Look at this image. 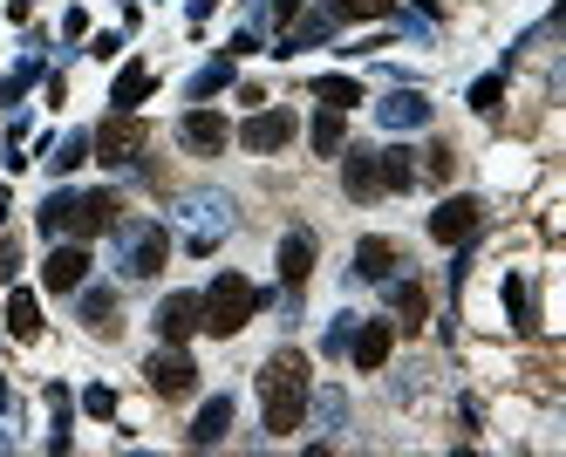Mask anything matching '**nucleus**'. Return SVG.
Wrapping results in <instances>:
<instances>
[{"label":"nucleus","instance_id":"nucleus-1","mask_svg":"<svg viewBox=\"0 0 566 457\" xmlns=\"http://www.w3.org/2000/svg\"><path fill=\"white\" fill-rule=\"evenodd\" d=\"M307 396H314V376H307V355H301V348L266 355V369H260V417H266V437H294V430L307 423Z\"/></svg>","mask_w":566,"mask_h":457},{"label":"nucleus","instance_id":"nucleus-2","mask_svg":"<svg viewBox=\"0 0 566 457\" xmlns=\"http://www.w3.org/2000/svg\"><path fill=\"white\" fill-rule=\"evenodd\" d=\"M116 191H48L35 212V226L48 232V239H96V232L116 226Z\"/></svg>","mask_w":566,"mask_h":457},{"label":"nucleus","instance_id":"nucleus-3","mask_svg":"<svg viewBox=\"0 0 566 457\" xmlns=\"http://www.w3.org/2000/svg\"><path fill=\"white\" fill-rule=\"evenodd\" d=\"M171 226L185 232V253H212L232 226H239V205H232V191H185L178 205H171Z\"/></svg>","mask_w":566,"mask_h":457},{"label":"nucleus","instance_id":"nucleus-4","mask_svg":"<svg viewBox=\"0 0 566 457\" xmlns=\"http://www.w3.org/2000/svg\"><path fill=\"white\" fill-rule=\"evenodd\" d=\"M260 301H266V294L253 287V280H239V273H219V280L198 294V328H205V335H219V342H232V335H239V328L260 314Z\"/></svg>","mask_w":566,"mask_h":457},{"label":"nucleus","instance_id":"nucleus-5","mask_svg":"<svg viewBox=\"0 0 566 457\" xmlns=\"http://www.w3.org/2000/svg\"><path fill=\"white\" fill-rule=\"evenodd\" d=\"M116 232V273L123 280H157V273L171 267V232L157 226V219H123Z\"/></svg>","mask_w":566,"mask_h":457},{"label":"nucleus","instance_id":"nucleus-6","mask_svg":"<svg viewBox=\"0 0 566 457\" xmlns=\"http://www.w3.org/2000/svg\"><path fill=\"white\" fill-rule=\"evenodd\" d=\"M144 144H151V137H144V123H137V116H123V110H116L96 137H89L96 164H110V171H130V164L144 157Z\"/></svg>","mask_w":566,"mask_h":457},{"label":"nucleus","instance_id":"nucleus-7","mask_svg":"<svg viewBox=\"0 0 566 457\" xmlns=\"http://www.w3.org/2000/svg\"><path fill=\"white\" fill-rule=\"evenodd\" d=\"M144 376H151V389L164 396V403H178V396L198 389V362L185 355V342H164L151 362H144Z\"/></svg>","mask_w":566,"mask_h":457},{"label":"nucleus","instance_id":"nucleus-8","mask_svg":"<svg viewBox=\"0 0 566 457\" xmlns=\"http://www.w3.org/2000/svg\"><path fill=\"white\" fill-rule=\"evenodd\" d=\"M478 226H485V205H478V198H464V191L444 198V205L430 212V239H437V246H471Z\"/></svg>","mask_w":566,"mask_h":457},{"label":"nucleus","instance_id":"nucleus-9","mask_svg":"<svg viewBox=\"0 0 566 457\" xmlns=\"http://www.w3.org/2000/svg\"><path fill=\"white\" fill-rule=\"evenodd\" d=\"M82 280H89V253H82V239H55V253L41 260V287H48V294H76Z\"/></svg>","mask_w":566,"mask_h":457},{"label":"nucleus","instance_id":"nucleus-10","mask_svg":"<svg viewBox=\"0 0 566 457\" xmlns=\"http://www.w3.org/2000/svg\"><path fill=\"white\" fill-rule=\"evenodd\" d=\"M178 144H185L191 157H219L232 144V123L219 110H185V123H178Z\"/></svg>","mask_w":566,"mask_h":457},{"label":"nucleus","instance_id":"nucleus-11","mask_svg":"<svg viewBox=\"0 0 566 457\" xmlns=\"http://www.w3.org/2000/svg\"><path fill=\"white\" fill-rule=\"evenodd\" d=\"M239 144H246V151H287V144H294V110H253L246 116V123H239Z\"/></svg>","mask_w":566,"mask_h":457},{"label":"nucleus","instance_id":"nucleus-12","mask_svg":"<svg viewBox=\"0 0 566 457\" xmlns=\"http://www.w3.org/2000/svg\"><path fill=\"white\" fill-rule=\"evenodd\" d=\"M389 348H396V321H362V314H355V335H348L355 369H369V376H376L382 362H389Z\"/></svg>","mask_w":566,"mask_h":457},{"label":"nucleus","instance_id":"nucleus-13","mask_svg":"<svg viewBox=\"0 0 566 457\" xmlns=\"http://www.w3.org/2000/svg\"><path fill=\"white\" fill-rule=\"evenodd\" d=\"M376 123L382 130H423V123H430V96H423V89H389L376 103Z\"/></svg>","mask_w":566,"mask_h":457},{"label":"nucleus","instance_id":"nucleus-14","mask_svg":"<svg viewBox=\"0 0 566 457\" xmlns=\"http://www.w3.org/2000/svg\"><path fill=\"white\" fill-rule=\"evenodd\" d=\"M341 185H348V198H355V205H376V198H382V164H376V151H348V157H341Z\"/></svg>","mask_w":566,"mask_h":457},{"label":"nucleus","instance_id":"nucleus-15","mask_svg":"<svg viewBox=\"0 0 566 457\" xmlns=\"http://www.w3.org/2000/svg\"><path fill=\"white\" fill-rule=\"evenodd\" d=\"M157 335L164 342H191L198 335V294H164L157 301Z\"/></svg>","mask_w":566,"mask_h":457},{"label":"nucleus","instance_id":"nucleus-16","mask_svg":"<svg viewBox=\"0 0 566 457\" xmlns=\"http://www.w3.org/2000/svg\"><path fill=\"white\" fill-rule=\"evenodd\" d=\"M226 430H232V396H212L185 437H191V451H212V444H226Z\"/></svg>","mask_w":566,"mask_h":457},{"label":"nucleus","instance_id":"nucleus-17","mask_svg":"<svg viewBox=\"0 0 566 457\" xmlns=\"http://www.w3.org/2000/svg\"><path fill=\"white\" fill-rule=\"evenodd\" d=\"M396 267H403V253H396V246H389V239H362V246H355V280H396Z\"/></svg>","mask_w":566,"mask_h":457},{"label":"nucleus","instance_id":"nucleus-18","mask_svg":"<svg viewBox=\"0 0 566 457\" xmlns=\"http://www.w3.org/2000/svg\"><path fill=\"white\" fill-rule=\"evenodd\" d=\"M307 273H314V232H287V239H280V280H287V287H307Z\"/></svg>","mask_w":566,"mask_h":457},{"label":"nucleus","instance_id":"nucleus-19","mask_svg":"<svg viewBox=\"0 0 566 457\" xmlns=\"http://www.w3.org/2000/svg\"><path fill=\"white\" fill-rule=\"evenodd\" d=\"M151 89H157V76L144 69V62H130V69H116V82H110V103H116L123 116H137V103H144Z\"/></svg>","mask_w":566,"mask_h":457},{"label":"nucleus","instance_id":"nucleus-20","mask_svg":"<svg viewBox=\"0 0 566 457\" xmlns=\"http://www.w3.org/2000/svg\"><path fill=\"white\" fill-rule=\"evenodd\" d=\"M382 164V191H410L423 171H416V151H403V144H389V151H376Z\"/></svg>","mask_w":566,"mask_h":457},{"label":"nucleus","instance_id":"nucleus-21","mask_svg":"<svg viewBox=\"0 0 566 457\" xmlns=\"http://www.w3.org/2000/svg\"><path fill=\"white\" fill-rule=\"evenodd\" d=\"M76 294H82V321H89V335H110V328H116V294H110V287H89V280H82Z\"/></svg>","mask_w":566,"mask_h":457},{"label":"nucleus","instance_id":"nucleus-22","mask_svg":"<svg viewBox=\"0 0 566 457\" xmlns=\"http://www.w3.org/2000/svg\"><path fill=\"white\" fill-rule=\"evenodd\" d=\"M7 335L14 342H41V301L35 294H7Z\"/></svg>","mask_w":566,"mask_h":457},{"label":"nucleus","instance_id":"nucleus-23","mask_svg":"<svg viewBox=\"0 0 566 457\" xmlns=\"http://www.w3.org/2000/svg\"><path fill=\"white\" fill-rule=\"evenodd\" d=\"M382 287H389V307H396V328H416V321H423V287H416L410 273H403V280H382Z\"/></svg>","mask_w":566,"mask_h":457},{"label":"nucleus","instance_id":"nucleus-24","mask_svg":"<svg viewBox=\"0 0 566 457\" xmlns=\"http://www.w3.org/2000/svg\"><path fill=\"white\" fill-rule=\"evenodd\" d=\"M76 164H89V130H69V137L48 144V171H55V178H69Z\"/></svg>","mask_w":566,"mask_h":457},{"label":"nucleus","instance_id":"nucleus-25","mask_svg":"<svg viewBox=\"0 0 566 457\" xmlns=\"http://www.w3.org/2000/svg\"><path fill=\"white\" fill-rule=\"evenodd\" d=\"M341 116H348V110H328V103H321L314 130H307V144H314L321 157H341V137H348V123H341Z\"/></svg>","mask_w":566,"mask_h":457},{"label":"nucleus","instance_id":"nucleus-26","mask_svg":"<svg viewBox=\"0 0 566 457\" xmlns=\"http://www.w3.org/2000/svg\"><path fill=\"white\" fill-rule=\"evenodd\" d=\"M314 96H321L328 110H355V103H362V82L355 76H314Z\"/></svg>","mask_w":566,"mask_h":457},{"label":"nucleus","instance_id":"nucleus-27","mask_svg":"<svg viewBox=\"0 0 566 457\" xmlns=\"http://www.w3.org/2000/svg\"><path fill=\"white\" fill-rule=\"evenodd\" d=\"M505 314H512V328H519V335H532V328H539V314H532V287L519 280V273L505 280Z\"/></svg>","mask_w":566,"mask_h":457},{"label":"nucleus","instance_id":"nucleus-28","mask_svg":"<svg viewBox=\"0 0 566 457\" xmlns=\"http://www.w3.org/2000/svg\"><path fill=\"white\" fill-rule=\"evenodd\" d=\"M35 82H41V55L28 48V55H21V69H14V76L0 82V103H21V96H28Z\"/></svg>","mask_w":566,"mask_h":457},{"label":"nucleus","instance_id":"nucleus-29","mask_svg":"<svg viewBox=\"0 0 566 457\" xmlns=\"http://www.w3.org/2000/svg\"><path fill=\"white\" fill-rule=\"evenodd\" d=\"M226 82H232V55H219V62H205V69L185 82V96H219Z\"/></svg>","mask_w":566,"mask_h":457},{"label":"nucleus","instance_id":"nucleus-30","mask_svg":"<svg viewBox=\"0 0 566 457\" xmlns=\"http://www.w3.org/2000/svg\"><path fill=\"white\" fill-rule=\"evenodd\" d=\"M341 21H396V0H328Z\"/></svg>","mask_w":566,"mask_h":457},{"label":"nucleus","instance_id":"nucleus-31","mask_svg":"<svg viewBox=\"0 0 566 457\" xmlns=\"http://www.w3.org/2000/svg\"><path fill=\"white\" fill-rule=\"evenodd\" d=\"M307 410L321 417V430H341V423H348V396H341V389H321V396H307Z\"/></svg>","mask_w":566,"mask_h":457},{"label":"nucleus","instance_id":"nucleus-32","mask_svg":"<svg viewBox=\"0 0 566 457\" xmlns=\"http://www.w3.org/2000/svg\"><path fill=\"white\" fill-rule=\"evenodd\" d=\"M498 103H505V76H478V82H471V110H478V116H491Z\"/></svg>","mask_w":566,"mask_h":457},{"label":"nucleus","instance_id":"nucleus-33","mask_svg":"<svg viewBox=\"0 0 566 457\" xmlns=\"http://www.w3.org/2000/svg\"><path fill=\"white\" fill-rule=\"evenodd\" d=\"M82 410L110 423V417H116V389H110V382H89V389H82Z\"/></svg>","mask_w":566,"mask_h":457},{"label":"nucleus","instance_id":"nucleus-34","mask_svg":"<svg viewBox=\"0 0 566 457\" xmlns=\"http://www.w3.org/2000/svg\"><path fill=\"white\" fill-rule=\"evenodd\" d=\"M348 335H355V314H335L328 335H321V355H348Z\"/></svg>","mask_w":566,"mask_h":457},{"label":"nucleus","instance_id":"nucleus-35","mask_svg":"<svg viewBox=\"0 0 566 457\" xmlns=\"http://www.w3.org/2000/svg\"><path fill=\"white\" fill-rule=\"evenodd\" d=\"M14 273H21V246H14V239H0V287H7Z\"/></svg>","mask_w":566,"mask_h":457},{"label":"nucleus","instance_id":"nucleus-36","mask_svg":"<svg viewBox=\"0 0 566 457\" xmlns=\"http://www.w3.org/2000/svg\"><path fill=\"white\" fill-rule=\"evenodd\" d=\"M416 171H430V178H451V151H444V144H437V151H423V164H416Z\"/></svg>","mask_w":566,"mask_h":457},{"label":"nucleus","instance_id":"nucleus-37","mask_svg":"<svg viewBox=\"0 0 566 457\" xmlns=\"http://www.w3.org/2000/svg\"><path fill=\"white\" fill-rule=\"evenodd\" d=\"M62 35H69V41L89 35V14H82V7H69V14H62Z\"/></svg>","mask_w":566,"mask_h":457},{"label":"nucleus","instance_id":"nucleus-38","mask_svg":"<svg viewBox=\"0 0 566 457\" xmlns=\"http://www.w3.org/2000/svg\"><path fill=\"white\" fill-rule=\"evenodd\" d=\"M116 48H123V35H96V41H89V55H96V62H116Z\"/></svg>","mask_w":566,"mask_h":457},{"label":"nucleus","instance_id":"nucleus-39","mask_svg":"<svg viewBox=\"0 0 566 457\" xmlns=\"http://www.w3.org/2000/svg\"><path fill=\"white\" fill-rule=\"evenodd\" d=\"M48 410H55V423H69V389L62 382H48Z\"/></svg>","mask_w":566,"mask_h":457},{"label":"nucleus","instance_id":"nucleus-40","mask_svg":"<svg viewBox=\"0 0 566 457\" xmlns=\"http://www.w3.org/2000/svg\"><path fill=\"white\" fill-rule=\"evenodd\" d=\"M266 14H273V21H280V28H287V21H294V14H301V0H273V7H266Z\"/></svg>","mask_w":566,"mask_h":457},{"label":"nucleus","instance_id":"nucleus-41","mask_svg":"<svg viewBox=\"0 0 566 457\" xmlns=\"http://www.w3.org/2000/svg\"><path fill=\"white\" fill-rule=\"evenodd\" d=\"M35 14V0H7V21H28Z\"/></svg>","mask_w":566,"mask_h":457},{"label":"nucleus","instance_id":"nucleus-42","mask_svg":"<svg viewBox=\"0 0 566 457\" xmlns=\"http://www.w3.org/2000/svg\"><path fill=\"white\" fill-rule=\"evenodd\" d=\"M0 417H14V389H7V376H0Z\"/></svg>","mask_w":566,"mask_h":457},{"label":"nucleus","instance_id":"nucleus-43","mask_svg":"<svg viewBox=\"0 0 566 457\" xmlns=\"http://www.w3.org/2000/svg\"><path fill=\"white\" fill-rule=\"evenodd\" d=\"M212 7H219V0H191V21H205V14H212Z\"/></svg>","mask_w":566,"mask_h":457},{"label":"nucleus","instance_id":"nucleus-44","mask_svg":"<svg viewBox=\"0 0 566 457\" xmlns=\"http://www.w3.org/2000/svg\"><path fill=\"white\" fill-rule=\"evenodd\" d=\"M0 451H14V430H7V423H0Z\"/></svg>","mask_w":566,"mask_h":457}]
</instances>
